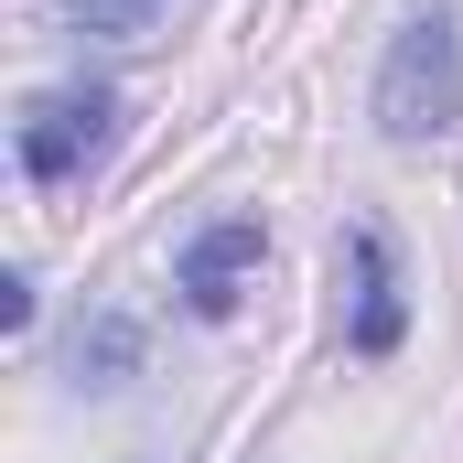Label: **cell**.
Returning a JSON list of instances; mask_svg holds the SVG:
<instances>
[{"label":"cell","mask_w":463,"mask_h":463,"mask_svg":"<svg viewBox=\"0 0 463 463\" xmlns=\"http://www.w3.org/2000/svg\"><path fill=\"white\" fill-rule=\"evenodd\" d=\"M109 129H118L109 87H54L43 109L22 118V173H33V184H76V173L109 151Z\"/></svg>","instance_id":"cell-2"},{"label":"cell","mask_w":463,"mask_h":463,"mask_svg":"<svg viewBox=\"0 0 463 463\" xmlns=\"http://www.w3.org/2000/svg\"><path fill=\"white\" fill-rule=\"evenodd\" d=\"M259 259H269L259 216H227V227H205L194 248H184V269H173L184 313H194V324H227L237 302H248V280H259Z\"/></svg>","instance_id":"cell-3"},{"label":"cell","mask_w":463,"mask_h":463,"mask_svg":"<svg viewBox=\"0 0 463 463\" xmlns=\"http://www.w3.org/2000/svg\"><path fill=\"white\" fill-rule=\"evenodd\" d=\"M129 355H140V335H129V324H98V335H76V377H87V366H109V388H118V366H129Z\"/></svg>","instance_id":"cell-5"},{"label":"cell","mask_w":463,"mask_h":463,"mask_svg":"<svg viewBox=\"0 0 463 463\" xmlns=\"http://www.w3.org/2000/svg\"><path fill=\"white\" fill-rule=\"evenodd\" d=\"M345 280H355V355H399L410 302H399V259H388V237H377V227L345 237Z\"/></svg>","instance_id":"cell-4"},{"label":"cell","mask_w":463,"mask_h":463,"mask_svg":"<svg viewBox=\"0 0 463 463\" xmlns=\"http://www.w3.org/2000/svg\"><path fill=\"white\" fill-rule=\"evenodd\" d=\"M377 129L410 140V151L463 129V33H453V11H410L399 22V43L377 65Z\"/></svg>","instance_id":"cell-1"}]
</instances>
